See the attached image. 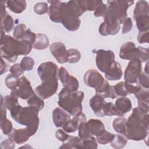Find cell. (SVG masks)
<instances>
[{"label": "cell", "mask_w": 149, "mask_h": 149, "mask_svg": "<svg viewBox=\"0 0 149 149\" xmlns=\"http://www.w3.org/2000/svg\"><path fill=\"white\" fill-rule=\"evenodd\" d=\"M58 66L52 62L41 63L37 68V73L41 80V84L35 88L36 94L42 100L50 98L54 95L58 87Z\"/></svg>", "instance_id": "cell-1"}, {"label": "cell", "mask_w": 149, "mask_h": 149, "mask_svg": "<svg viewBox=\"0 0 149 149\" xmlns=\"http://www.w3.org/2000/svg\"><path fill=\"white\" fill-rule=\"evenodd\" d=\"M149 115L137 107L133 109L131 115L126 120V131L124 136L134 141L145 140L148 134Z\"/></svg>", "instance_id": "cell-2"}, {"label": "cell", "mask_w": 149, "mask_h": 149, "mask_svg": "<svg viewBox=\"0 0 149 149\" xmlns=\"http://www.w3.org/2000/svg\"><path fill=\"white\" fill-rule=\"evenodd\" d=\"M33 48L32 44L26 40H17L6 35L1 42V56L10 63L16 62L19 55H27Z\"/></svg>", "instance_id": "cell-3"}, {"label": "cell", "mask_w": 149, "mask_h": 149, "mask_svg": "<svg viewBox=\"0 0 149 149\" xmlns=\"http://www.w3.org/2000/svg\"><path fill=\"white\" fill-rule=\"evenodd\" d=\"M38 111L33 107H23L18 104L10 111V115L17 123L26 126L32 136L35 134L38 128Z\"/></svg>", "instance_id": "cell-4"}, {"label": "cell", "mask_w": 149, "mask_h": 149, "mask_svg": "<svg viewBox=\"0 0 149 149\" xmlns=\"http://www.w3.org/2000/svg\"><path fill=\"white\" fill-rule=\"evenodd\" d=\"M84 94L81 91L70 92L63 88L58 94V105L70 115L75 116L82 112V101Z\"/></svg>", "instance_id": "cell-5"}, {"label": "cell", "mask_w": 149, "mask_h": 149, "mask_svg": "<svg viewBox=\"0 0 149 149\" xmlns=\"http://www.w3.org/2000/svg\"><path fill=\"white\" fill-rule=\"evenodd\" d=\"M119 55L122 59L129 61L138 59L141 62H148V49L141 47H136L134 43L128 41L121 46Z\"/></svg>", "instance_id": "cell-6"}, {"label": "cell", "mask_w": 149, "mask_h": 149, "mask_svg": "<svg viewBox=\"0 0 149 149\" xmlns=\"http://www.w3.org/2000/svg\"><path fill=\"white\" fill-rule=\"evenodd\" d=\"M108 5L107 12L119 19L122 23L127 17V10L132 6L134 2L132 1H108Z\"/></svg>", "instance_id": "cell-7"}, {"label": "cell", "mask_w": 149, "mask_h": 149, "mask_svg": "<svg viewBox=\"0 0 149 149\" xmlns=\"http://www.w3.org/2000/svg\"><path fill=\"white\" fill-rule=\"evenodd\" d=\"M96 54L95 62L98 69L102 72L105 73L111 65L115 61V54L112 50L94 49L93 51Z\"/></svg>", "instance_id": "cell-8"}, {"label": "cell", "mask_w": 149, "mask_h": 149, "mask_svg": "<svg viewBox=\"0 0 149 149\" xmlns=\"http://www.w3.org/2000/svg\"><path fill=\"white\" fill-rule=\"evenodd\" d=\"M34 94L31 83L29 80L24 76L20 78V83L18 87L11 90L10 94L15 95L22 100H28Z\"/></svg>", "instance_id": "cell-9"}, {"label": "cell", "mask_w": 149, "mask_h": 149, "mask_svg": "<svg viewBox=\"0 0 149 149\" xmlns=\"http://www.w3.org/2000/svg\"><path fill=\"white\" fill-rule=\"evenodd\" d=\"M58 77L61 80L63 88L70 92L77 91L79 87V83L77 79L69 74L68 70L63 66L59 69Z\"/></svg>", "instance_id": "cell-10"}, {"label": "cell", "mask_w": 149, "mask_h": 149, "mask_svg": "<svg viewBox=\"0 0 149 149\" xmlns=\"http://www.w3.org/2000/svg\"><path fill=\"white\" fill-rule=\"evenodd\" d=\"M141 72V62L138 59L130 61L125 71L124 79L126 82L134 83Z\"/></svg>", "instance_id": "cell-11"}, {"label": "cell", "mask_w": 149, "mask_h": 149, "mask_svg": "<svg viewBox=\"0 0 149 149\" xmlns=\"http://www.w3.org/2000/svg\"><path fill=\"white\" fill-rule=\"evenodd\" d=\"M49 49L56 61L60 63H64L68 62V53L64 44L60 42L52 43Z\"/></svg>", "instance_id": "cell-12"}, {"label": "cell", "mask_w": 149, "mask_h": 149, "mask_svg": "<svg viewBox=\"0 0 149 149\" xmlns=\"http://www.w3.org/2000/svg\"><path fill=\"white\" fill-rule=\"evenodd\" d=\"M83 80L86 86L95 88L100 86L105 79L97 70L91 69L85 73Z\"/></svg>", "instance_id": "cell-13"}, {"label": "cell", "mask_w": 149, "mask_h": 149, "mask_svg": "<svg viewBox=\"0 0 149 149\" xmlns=\"http://www.w3.org/2000/svg\"><path fill=\"white\" fill-rule=\"evenodd\" d=\"M85 122H86V115L81 112L68 120L62 126V129L67 133H73L78 130L80 123Z\"/></svg>", "instance_id": "cell-14"}, {"label": "cell", "mask_w": 149, "mask_h": 149, "mask_svg": "<svg viewBox=\"0 0 149 149\" xmlns=\"http://www.w3.org/2000/svg\"><path fill=\"white\" fill-rule=\"evenodd\" d=\"M48 2L51 3L48 10L50 20L55 23H61L63 2L59 1H48Z\"/></svg>", "instance_id": "cell-15"}, {"label": "cell", "mask_w": 149, "mask_h": 149, "mask_svg": "<svg viewBox=\"0 0 149 149\" xmlns=\"http://www.w3.org/2000/svg\"><path fill=\"white\" fill-rule=\"evenodd\" d=\"M107 102L104 98L99 95L95 94L90 100V106L95 115L99 117L105 116L104 114V108Z\"/></svg>", "instance_id": "cell-16"}, {"label": "cell", "mask_w": 149, "mask_h": 149, "mask_svg": "<svg viewBox=\"0 0 149 149\" xmlns=\"http://www.w3.org/2000/svg\"><path fill=\"white\" fill-rule=\"evenodd\" d=\"M8 136L17 144L24 143L31 136L26 127L19 129L13 128L12 132Z\"/></svg>", "instance_id": "cell-17"}, {"label": "cell", "mask_w": 149, "mask_h": 149, "mask_svg": "<svg viewBox=\"0 0 149 149\" xmlns=\"http://www.w3.org/2000/svg\"><path fill=\"white\" fill-rule=\"evenodd\" d=\"M52 119L55 126L57 127L62 126L71 119L70 115L62 108L57 107L52 111Z\"/></svg>", "instance_id": "cell-18"}, {"label": "cell", "mask_w": 149, "mask_h": 149, "mask_svg": "<svg viewBox=\"0 0 149 149\" xmlns=\"http://www.w3.org/2000/svg\"><path fill=\"white\" fill-rule=\"evenodd\" d=\"M85 12H86L85 9L83 7V6L80 3L79 0L70 1L66 2V15L65 16L68 15V16H72L76 17H79V16H81Z\"/></svg>", "instance_id": "cell-19"}, {"label": "cell", "mask_w": 149, "mask_h": 149, "mask_svg": "<svg viewBox=\"0 0 149 149\" xmlns=\"http://www.w3.org/2000/svg\"><path fill=\"white\" fill-rule=\"evenodd\" d=\"M95 89L96 94L100 95L103 98H110L114 99L117 97L113 86H111L107 80H104V81Z\"/></svg>", "instance_id": "cell-20"}, {"label": "cell", "mask_w": 149, "mask_h": 149, "mask_svg": "<svg viewBox=\"0 0 149 149\" xmlns=\"http://www.w3.org/2000/svg\"><path fill=\"white\" fill-rule=\"evenodd\" d=\"M123 75L120 64L116 61H113L108 69L105 72V77L109 80H118Z\"/></svg>", "instance_id": "cell-21"}, {"label": "cell", "mask_w": 149, "mask_h": 149, "mask_svg": "<svg viewBox=\"0 0 149 149\" xmlns=\"http://www.w3.org/2000/svg\"><path fill=\"white\" fill-rule=\"evenodd\" d=\"M61 23L68 31H74L79 29L81 21L79 17L68 15L62 20Z\"/></svg>", "instance_id": "cell-22"}, {"label": "cell", "mask_w": 149, "mask_h": 149, "mask_svg": "<svg viewBox=\"0 0 149 149\" xmlns=\"http://www.w3.org/2000/svg\"><path fill=\"white\" fill-rule=\"evenodd\" d=\"M115 105L119 112L123 116L125 113L129 112L132 108V104L130 100L126 97L118 98L115 101Z\"/></svg>", "instance_id": "cell-23"}, {"label": "cell", "mask_w": 149, "mask_h": 149, "mask_svg": "<svg viewBox=\"0 0 149 149\" xmlns=\"http://www.w3.org/2000/svg\"><path fill=\"white\" fill-rule=\"evenodd\" d=\"M87 126L92 136H97L105 130V126L102 121L97 119H90L86 122Z\"/></svg>", "instance_id": "cell-24"}, {"label": "cell", "mask_w": 149, "mask_h": 149, "mask_svg": "<svg viewBox=\"0 0 149 149\" xmlns=\"http://www.w3.org/2000/svg\"><path fill=\"white\" fill-rule=\"evenodd\" d=\"M6 6L10 11L15 13H20L26 8V2L22 0H10L6 1Z\"/></svg>", "instance_id": "cell-25"}, {"label": "cell", "mask_w": 149, "mask_h": 149, "mask_svg": "<svg viewBox=\"0 0 149 149\" xmlns=\"http://www.w3.org/2000/svg\"><path fill=\"white\" fill-rule=\"evenodd\" d=\"M59 148H82V139L79 136H69L68 139L63 142Z\"/></svg>", "instance_id": "cell-26"}, {"label": "cell", "mask_w": 149, "mask_h": 149, "mask_svg": "<svg viewBox=\"0 0 149 149\" xmlns=\"http://www.w3.org/2000/svg\"><path fill=\"white\" fill-rule=\"evenodd\" d=\"M148 3L146 1H139L136 3L133 11V18L135 19L139 16L148 15Z\"/></svg>", "instance_id": "cell-27"}, {"label": "cell", "mask_w": 149, "mask_h": 149, "mask_svg": "<svg viewBox=\"0 0 149 149\" xmlns=\"http://www.w3.org/2000/svg\"><path fill=\"white\" fill-rule=\"evenodd\" d=\"M49 44V41L48 37L41 33L36 34V38L35 42L33 44V48L38 50H42L47 48Z\"/></svg>", "instance_id": "cell-28"}, {"label": "cell", "mask_w": 149, "mask_h": 149, "mask_svg": "<svg viewBox=\"0 0 149 149\" xmlns=\"http://www.w3.org/2000/svg\"><path fill=\"white\" fill-rule=\"evenodd\" d=\"M1 30L9 33L14 27V21L12 17L6 13L3 16L1 17Z\"/></svg>", "instance_id": "cell-29"}, {"label": "cell", "mask_w": 149, "mask_h": 149, "mask_svg": "<svg viewBox=\"0 0 149 149\" xmlns=\"http://www.w3.org/2000/svg\"><path fill=\"white\" fill-rule=\"evenodd\" d=\"M136 26L139 32L148 31L149 29V16L148 15H141L136 17Z\"/></svg>", "instance_id": "cell-30"}, {"label": "cell", "mask_w": 149, "mask_h": 149, "mask_svg": "<svg viewBox=\"0 0 149 149\" xmlns=\"http://www.w3.org/2000/svg\"><path fill=\"white\" fill-rule=\"evenodd\" d=\"M127 119L122 116L115 118L112 122V126L115 131L124 136L126 131V123Z\"/></svg>", "instance_id": "cell-31"}, {"label": "cell", "mask_w": 149, "mask_h": 149, "mask_svg": "<svg viewBox=\"0 0 149 149\" xmlns=\"http://www.w3.org/2000/svg\"><path fill=\"white\" fill-rule=\"evenodd\" d=\"M1 98L2 100L5 107L7 109L9 110L10 111L19 104L18 97L15 95L10 94L8 95H6L3 98L2 95H1Z\"/></svg>", "instance_id": "cell-32"}, {"label": "cell", "mask_w": 149, "mask_h": 149, "mask_svg": "<svg viewBox=\"0 0 149 149\" xmlns=\"http://www.w3.org/2000/svg\"><path fill=\"white\" fill-rule=\"evenodd\" d=\"M115 134L107 130H104L96 136V139L98 143L101 144H107L110 143L113 139Z\"/></svg>", "instance_id": "cell-33"}, {"label": "cell", "mask_w": 149, "mask_h": 149, "mask_svg": "<svg viewBox=\"0 0 149 149\" xmlns=\"http://www.w3.org/2000/svg\"><path fill=\"white\" fill-rule=\"evenodd\" d=\"M127 140L125 136L115 134L113 140L110 142L111 146L116 149L123 148L127 144Z\"/></svg>", "instance_id": "cell-34"}, {"label": "cell", "mask_w": 149, "mask_h": 149, "mask_svg": "<svg viewBox=\"0 0 149 149\" xmlns=\"http://www.w3.org/2000/svg\"><path fill=\"white\" fill-rule=\"evenodd\" d=\"M27 104L29 106L33 107L38 111H41L44 107V100L39 97L36 94H34L27 100Z\"/></svg>", "instance_id": "cell-35"}, {"label": "cell", "mask_w": 149, "mask_h": 149, "mask_svg": "<svg viewBox=\"0 0 149 149\" xmlns=\"http://www.w3.org/2000/svg\"><path fill=\"white\" fill-rule=\"evenodd\" d=\"M86 11H93L102 2V1L97 0H79Z\"/></svg>", "instance_id": "cell-36"}, {"label": "cell", "mask_w": 149, "mask_h": 149, "mask_svg": "<svg viewBox=\"0 0 149 149\" xmlns=\"http://www.w3.org/2000/svg\"><path fill=\"white\" fill-rule=\"evenodd\" d=\"M104 114L105 116H123V115L119 112V111L116 108L115 104L111 102H107L104 108Z\"/></svg>", "instance_id": "cell-37"}, {"label": "cell", "mask_w": 149, "mask_h": 149, "mask_svg": "<svg viewBox=\"0 0 149 149\" xmlns=\"http://www.w3.org/2000/svg\"><path fill=\"white\" fill-rule=\"evenodd\" d=\"M20 83V78L15 77L10 73L6 76L5 79V83L7 87L11 90L16 88Z\"/></svg>", "instance_id": "cell-38"}, {"label": "cell", "mask_w": 149, "mask_h": 149, "mask_svg": "<svg viewBox=\"0 0 149 149\" xmlns=\"http://www.w3.org/2000/svg\"><path fill=\"white\" fill-rule=\"evenodd\" d=\"M27 30L26 26L24 24H19L17 25L13 31V38L17 40H22Z\"/></svg>", "instance_id": "cell-39"}, {"label": "cell", "mask_w": 149, "mask_h": 149, "mask_svg": "<svg viewBox=\"0 0 149 149\" xmlns=\"http://www.w3.org/2000/svg\"><path fill=\"white\" fill-rule=\"evenodd\" d=\"M68 62L70 63H75L81 58V54L77 49L70 48L68 49Z\"/></svg>", "instance_id": "cell-40"}, {"label": "cell", "mask_w": 149, "mask_h": 149, "mask_svg": "<svg viewBox=\"0 0 149 149\" xmlns=\"http://www.w3.org/2000/svg\"><path fill=\"white\" fill-rule=\"evenodd\" d=\"M97 147V141L95 138L93 136L82 139V148L96 149Z\"/></svg>", "instance_id": "cell-41"}, {"label": "cell", "mask_w": 149, "mask_h": 149, "mask_svg": "<svg viewBox=\"0 0 149 149\" xmlns=\"http://www.w3.org/2000/svg\"><path fill=\"white\" fill-rule=\"evenodd\" d=\"M34 61L33 58L29 57V56H24L23 57L21 62L20 63L22 68L25 71H30L31 70L34 65Z\"/></svg>", "instance_id": "cell-42"}, {"label": "cell", "mask_w": 149, "mask_h": 149, "mask_svg": "<svg viewBox=\"0 0 149 149\" xmlns=\"http://www.w3.org/2000/svg\"><path fill=\"white\" fill-rule=\"evenodd\" d=\"M113 90L118 96H121V97H126L128 95V93L126 91L125 81H120L115 86H113Z\"/></svg>", "instance_id": "cell-43"}, {"label": "cell", "mask_w": 149, "mask_h": 149, "mask_svg": "<svg viewBox=\"0 0 149 149\" xmlns=\"http://www.w3.org/2000/svg\"><path fill=\"white\" fill-rule=\"evenodd\" d=\"M1 127L3 133L5 135H8L13 130L11 121L6 118L1 120Z\"/></svg>", "instance_id": "cell-44"}, {"label": "cell", "mask_w": 149, "mask_h": 149, "mask_svg": "<svg viewBox=\"0 0 149 149\" xmlns=\"http://www.w3.org/2000/svg\"><path fill=\"white\" fill-rule=\"evenodd\" d=\"M78 134L79 136L82 139L92 136L87 126L86 122H82L81 123H80L78 129Z\"/></svg>", "instance_id": "cell-45"}, {"label": "cell", "mask_w": 149, "mask_h": 149, "mask_svg": "<svg viewBox=\"0 0 149 149\" xmlns=\"http://www.w3.org/2000/svg\"><path fill=\"white\" fill-rule=\"evenodd\" d=\"M135 97L137 99V101L144 102L146 103L148 102V88H141V90L134 94Z\"/></svg>", "instance_id": "cell-46"}, {"label": "cell", "mask_w": 149, "mask_h": 149, "mask_svg": "<svg viewBox=\"0 0 149 149\" xmlns=\"http://www.w3.org/2000/svg\"><path fill=\"white\" fill-rule=\"evenodd\" d=\"M49 10L48 4L45 2H38L34 6V11L38 15H44Z\"/></svg>", "instance_id": "cell-47"}, {"label": "cell", "mask_w": 149, "mask_h": 149, "mask_svg": "<svg viewBox=\"0 0 149 149\" xmlns=\"http://www.w3.org/2000/svg\"><path fill=\"white\" fill-rule=\"evenodd\" d=\"M125 84L128 94H136V93L139 91L142 88L138 82L134 83H130L125 81Z\"/></svg>", "instance_id": "cell-48"}, {"label": "cell", "mask_w": 149, "mask_h": 149, "mask_svg": "<svg viewBox=\"0 0 149 149\" xmlns=\"http://www.w3.org/2000/svg\"><path fill=\"white\" fill-rule=\"evenodd\" d=\"M9 72L13 76L19 77L23 74L24 70L23 69L20 63H15L10 67Z\"/></svg>", "instance_id": "cell-49"}, {"label": "cell", "mask_w": 149, "mask_h": 149, "mask_svg": "<svg viewBox=\"0 0 149 149\" xmlns=\"http://www.w3.org/2000/svg\"><path fill=\"white\" fill-rule=\"evenodd\" d=\"M137 80H139V83L141 86V87L148 88L149 87L148 74H147L144 72H141Z\"/></svg>", "instance_id": "cell-50"}, {"label": "cell", "mask_w": 149, "mask_h": 149, "mask_svg": "<svg viewBox=\"0 0 149 149\" xmlns=\"http://www.w3.org/2000/svg\"><path fill=\"white\" fill-rule=\"evenodd\" d=\"M107 8H108L107 5L104 3H102L94 10V16L97 17L104 16L107 12Z\"/></svg>", "instance_id": "cell-51"}, {"label": "cell", "mask_w": 149, "mask_h": 149, "mask_svg": "<svg viewBox=\"0 0 149 149\" xmlns=\"http://www.w3.org/2000/svg\"><path fill=\"white\" fill-rule=\"evenodd\" d=\"M133 27V22L130 17H127L123 23L122 33V34H126L129 32Z\"/></svg>", "instance_id": "cell-52"}, {"label": "cell", "mask_w": 149, "mask_h": 149, "mask_svg": "<svg viewBox=\"0 0 149 149\" xmlns=\"http://www.w3.org/2000/svg\"><path fill=\"white\" fill-rule=\"evenodd\" d=\"M36 38V34L30 30V29H27L25 34L22 40H26L31 43L32 45L35 42Z\"/></svg>", "instance_id": "cell-53"}, {"label": "cell", "mask_w": 149, "mask_h": 149, "mask_svg": "<svg viewBox=\"0 0 149 149\" xmlns=\"http://www.w3.org/2000/svg\"><path fill=\"white\" fill-rule=\"evenodd\" d=\"M68 134L66 133L62 129H58L55 132V137L57 138V139L62 142H65L68 138L69 137Z\"/></svg>", "instance_id": "cell-54"}, {"label": "cell", "mask_w": 149, "mask_h": 149, "mask_svg": "<svg viewBox=\"0 0 149 149\" xmlns=\"http://www.w3.org/2000/svg\"><path fill=\"white\" fill-rule=\"evenodd\" d=\"M137 41L140 44L148 43V31L146 32H139L137 35Z\"/></svg>", "instance_id": "cell-55"}, {"label": "cell", "mask_w": 149, "mask_h": 149, "mask_svg": "<svg viewBox=\"0 0 149 149\" xmlns=\"http://www.w3.org/2000/svg\"><path fill=\"white\" fill-rule=\"evenodd\" d=\"M15 142L11 139H8L3 141L1 144V148H6V149H12L15 147Z\"/></svg>", "instance_id": "cell-56"}, {"label": "cell", "mask_w": 149, "mask_h": 149, "mask_svg": "<svg viewBox=\"0 0 149 149\" xmlns=\"http://www.w3.org/2000/svg\"><path fill=\"white\" fill-rule=\"evenodd\" d=\"M9 66L8 64L6 63L1 57V75H2L3 73H5L8 69Z\"/></svg>", "instance_id": "cell-57"}, {"label": "cell", "mask_w": 149, "mask_h": 149, "mask_svg": "<svg viewBox=\"0 0 149 149\" xmlns=\"http://www.w3.org/2000/svg\"><path fill=\"white\" fill-rule=\"evenodd\" d=\"M6 108L5 107L2 100L1 98V120L4 119L6 118Z\"/></svg>", "instance_id": "cell-58"}, {"label": "cell", "mask_w": 149, "mask_h": 149, "mask_svg": "<svg viewBox=\"0 0 149 149\" xmlns=\"http://www.w3.org/2000/svg\"><path fill=\"white\" fill-rule=\"evenodd\" d=\"M144 73L147 74H148V62H147V63L144 68Z\"/></svg>", "instance_id": "cell-59"}]
</instances>
